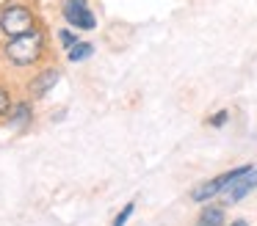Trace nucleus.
Instances as JSON below:
<instances>
[{"label": "nucleus", "instance_id": "f8f14e48", "mask_svg": "<svg viewBox=\"0 0 257 226\" xmlns=\"http://www.w3.org/2000/svg\"><path fill=\"white\" fill-rule=\"evenodd\" d=\"M133 209H136V201H127V204H124V207L116 212V218H113L111 226H124V223H127V218L133 215Z\"/></svg>", "mask_w": 257, "mask_h": 226}, {"label": "nucleus", "instance_id": "4468645a", "mask_svg": "<svg viewBox=\"0 0 257 226\" xmlns=\"http://www.w3.org/2000/svg\"><path fill=\"white\" fill-rule=\"evenodd\" d=\"M229 226H249V223H246L243 218H238V220H232V223H229Z\"/></svg>", "mask_w": 257, "mask_h": 226}, {"label": "nucleus", "instance_id": "f03ea898", "mask_svg": "<svg viewBox=\"0 0 257 226\" xmlns=\"http://www.w3.org/2000/svg\"><path fill=\"white\" fill-rule=\"evenodd\" d=\"M39 25V11L28 0H6L0 6V33L6 39L23 36V33L36 31Z\"/></svg>", "mask_w": 257, "mask_h": 226}, {"label": "nucleus", "instance_id": "39448f33", "mask_svg": "<svg viewBox=\"0 0 257 226\" xmlns=\"http://www.w3.org/2000/svg\"><path fill=\"white\" fill-rule=\"evenodd\" d=\"M254 187H257V165H246V168L240 171V174L235 176L227 187H224V198H227L229 204L243 201Z\"/></svg>", "mask_w": 257, "mask_h": 226}, {"label": "nucleus", "instance_id": "7ed1b4c3", "mask_svg": "<svg viewBox=\"0 0 257 226\" xmlns=\"http://www.w3.org/2000/svg\"><path fill=\"white\" fill-rule=\"evenodd\" d=\"M61 17L75 31H94L97 28V17L89 0H61Z\"/></svg>", "mask_w": 257, "mask_h": 226}, {"label": "nucleus", "instance_id": "9b49d317", "mask_svg": "<svg viewBox=\"0 0 257 226\" xmlns=\"http://www.w3.org/2000/svg\"><path fill=\"white\" fill-rule=\"evenodd\" d=\"M12 105H14V99H12V91H9L3 83H0V119H6L9 116V110H12Z\"/></svg>", "mask_w": 257, "mask_h": 226}, {"label": "nucleus", "instance_id": "0eeeda50", "mask_svg": "<svg viewBox=\"0 0 257 226\" xmlns=\"http://www.w3.org/2000/svg\"><path fill=\"white\" fill-rule=\"evenodd\" d=\"M31 121H34V105H31L28 99H17V102L12 105V110H9V116H6V127H12V130H25V127H31Z\"/></svg>", "mask_w": 257, "mask_h": 226}, {"label": "nucleus", "instance_id": "1a4fd4ad", "mask_svg": "<svg viewBox=\"0 0 257 226\" xmlns=\"http://www.w3.org/2000/svg\"><path fill=\"white\" fill-rule=\"evenodd\" d=\"M196 226H224V209L221 207H205L196 218Z\"/></svg>", "mask_w": 257, "mask_h": 226}, {"label": "nucleus", "instance_id": "20e7f679", "mask_svg": "<svg viewBox=\"0 0 257 226\" xmlns=\"http://www.w3.org/2000/svg\"><path fill=\"white\" fill-rule=\"evenodd\" d=\"M243 168H246V165H238V168H229L227 174H218V176H213V179H207V182H202V185H196L194 190H191V198H194L196 204H207V201H213V198H216L218 193H224V187H227L229 182H232Z\"/></svg>", "mask_w": 257, "mask_h": 226}, {"label": "nucleus", "instance_id": "9d476101", "mask_svg": "<svg viewBox=\"0 0 257 226\" xmlns=\"http://www.w3.org/2000/svg\"><path fill=\"white\" fill-rule=\"evenodd\" d=\"M78 42H80V36L75 33V28H61V31H58V44H61L64 50L75 47Z\"/></svg>", "mask_w": 257, "mask_h": 226}, {"label": "nucleus", "instance_id": "423d86ee", "mask_svg": "<svg viewBox=\"0 0 257 226\" xmlns=\"http://www.w3.org/2000/svg\"><path fill=\"white\" fill-rule=\"evenodd\" d=\"M58 80H61V72H58L56 66H45V69H39V72H36V75L28 80L25 91H28L31 99H42V97H47V94L56 88Z\"/></svg>", "mask_w": 257, "mask_h": 226}, {"label": "nucleus", "instance_id": "6e6552de", "mask_svg": "<svg viewBox=\"0 0 257 226\" xmlns=\"http://www.w3.org/2000/svg\"><path fill=\"white\" fill-rule=\"evenodd\" d=\"M91 55H94V44L91 42H83L80 39L75 47H69L67 50V61H72V64H80V61H89Z\"/></svg>", "mask_w": 257, "mask_h": 226}, {"label": "nucleus", "instance_id": "ddd939ff", "mask_svg": "<svg viewBox=\"0 0 257 226\" xmlns=\"http://www.w3.org/2000/svg\"><path fill=\"white\" fill-rule=\"evenodd\" d=\"M227 119H229L227 110H218V113H213L210 119H207V124H210V127H224V124H227Z\"/></svg>", "mask_w": 257, "mask_h": 226}, {"label": "nucleus", "instance_id": "f257e3e1", "mask_svg": "<svg viewBox=\"0 0 257 226\" xmlns=\"http://www.w3.org/2000/svg\"><path fill=\"white\" fill-rule=\"evenodd\" d=\"M47 55V33L45 28H36L23 36L6 39L0 44V58L6 61L14 69H34L42 64V58Z\"/></svg>", "mask_w": 257, "mask_h": 226}]
</instances>
